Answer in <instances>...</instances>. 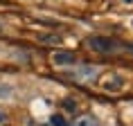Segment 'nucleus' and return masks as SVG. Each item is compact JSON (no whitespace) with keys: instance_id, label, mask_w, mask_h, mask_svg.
<instances>
[{"instance_id":"nucleus-1","label":"nucleus","mask_w":133,"mask_h":126,"mask_svg":"<svg viewBox=\"0 0 133 126\" xmlns=\"http://www.w3.org/2000/svg\"><path fill=\"white\" fill-rule=\"evenodd\" d=\"M88 45H90L95 52H104V54H108V52H115V50H117V43L111 41V38H104V36H92L90 41H88Z\"/></svg>"},{"instance_id":"nucleus-2","label":"nucleus","mask_w":133,"mask_h":126,"mask_svg":"<svg viewBox=\"0 0 133 126\" xmlns=\"http://www.w3.org/2000/svg\"><path fill=\"white\" fill-rule=\"evenodd\" d=\"M52 61H54L56 65H70V63H77V59H75V54H70V52H54Z\"/></svg>"},{"instance_id":"nucleus-3","label":"nucleus","mask_w":133,"mask_h":126,"mask_svg":"<svg viewBox=\"0 0 133 126\" xmlns=\"http://www.w3.org/2000/svg\"><path fill=\"white\" fill-rule=\"evenodd\" d=\"M72 126H99V122L95 115H79Z\"/></svg>"},{"instance_id":"nucleus-4","label":"nucleus","mask_w":133,"mask_h":126,"mask_svg":"<svg viewBox=\"0 0 133 126\" xmlns=\"http://www.w3.org/2000/svg\"><path fill=\"white\" fill-rule=\"evenodd\" d=\"M52 126H68V122H65L61 115H54V117H52Z\"/></svg>"},{"instance_id":"nucleus-5","label":"nucleus","mask_w":133,"mask_h":126,"mask_svg":"<svg viewBox=\"0 0 133 126\" xmlns=\"http://www.w3.org/2000/svg\"><path fill=\"white\" fill-rule=\"evenodd\" d=\"M124 2H133V0H124Z\"/></svg>"},{"instance_id":"nucleus-6","label":"nucleus","mask_w":133,"mask_h":126,"mask_svg":"<svg viewBox=\"0 0 133 126\" xmlns=\"http://www.w3.org/2000/svg\"><path fill=\"white\" fill-rule=\"evenodd\" d=\"M0 27H2V25H0Z\"/></svg>"}]
</instances>
